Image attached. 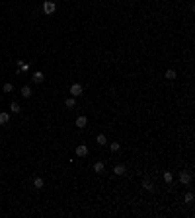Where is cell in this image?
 I'll list each match as a JSON object with an SVG mask.
<instances>
[{"mask_svg": "<svg viewBox=\"0 0 195 218\" xmlns=\"http://www.w3.org/2000/svg\"><path fill=\"white\" fill-rule=\"evenodd\" d=\"M180 181H182L184 185H189V183H191V173H189V171H180Z\"/></svg>", "mask_w": 195, "mask_h": 218, "instance_id": "cell-1", "label": "cell"}, {"mask_svg": "<svg viewBox=\"0 0 195 218\" xmlns=\"http://www.w3.org/2000/svg\"><path fill=\"white\" fill-rule=\"evenodd\" d=\"M55 8H57V6H55V2H51V0L43 2V12H45V14H53Z\"/></svg>", "mask_w": 195, "mask_h": 218, "instance_id": "cell-2", "label": "cell"}, {"mask_svg": "<svg viewBox=\"0 0 195 218\" xmlns=\"http://www.w3.org/2000/svg\"><path fill=\"white\" fill-rule=\"evenodd\" d=\"M70 94H72V98L80 96V94H82V86H80V84H72V86H70Z\"/></svg>", "mask_w": 195, "mask_h": 218, "instance_id": "cell-3", "label": "cell"}, {"mask_svg": "<svg viewBox=\"0 0 195 218\" xmlns=\"http://www.w3.org/2000/svg\"><path fill=\"white\" fill-rule=\"evenodd\" d=\"M76 156H80V158H84V156H88V148L84 146V144H80V146H76Z\"/></svg>", "mask_w": 195, "mask_h": 218, "instance_id": "cell-4", "label": "cell"}, {"mask_svg": "<svg viewBox=\"0 0 195 218\" xmlns=\"http://www.w3.org/2000/svg\"><path fill=\"white\" fill-rule=\"evenodd\" d=\"M86 123H88V119L82 115V117H78V119H76V127H78V129H84V127H86Z\"/></svg>", "mask_w": 195, "mask_h": 218, "instance_id": "cell-5", "label": "cell"}, {"mask_svg": "<svg viewBox=\"0 0 195 218\" xmlns=\"http://www.w3.org/2000/svg\"><path fill=\"white\" fill-rule=\"evenodd\" d=\"M104 169H106L104 162H96L94 164V171H96V173H104Z\"/></svg>", "mask_w": 195, "mask_h": 218, "instance_id": "cell-6", "label": "cell"}, {"mask_svg": "<svg viewBox=\"0 0 195 218\" xmlns=\"http://www.w3.org/2000/svg\"><path fill=\"white\" fill-rule=\"evenodd\" d=\"M43 80H45L43 72H35V74H33V82H35V84H41Z\"/></svg>", "mask_w": 195, "mask_h": 218, "instance_id": "cell-7", "label": "cell"}, {"mask_svg": "<svg viewBox=\"0 0 195 218\" xmlns=\"http://www.w3.org/2000/svg\"><path fill=\"white\" fill-rule=\"evenodd\" d=\"M33 187H35V189H43V179H41V177H35V179H33Z\"/></svg>", "mask_w": 195, "mask_h": 218, "instance_id": "cell-8", "label": "cell"}, {"mask_svg": "<svg viewBox=\"0 0 195 218\" xmlns=\"http://www.w3.org/2000/svg\"><path fill=\"white\" fill-rule=\"evenodd\" d=\"M10 109H12V113H20V111H22L20 103H16V101H12V103H10Z\"/></svg>", "mask_w": 195, "mask_h": 218, "instance_id": "cell-9", "label": "cell"}, {"mask_svg": "<svg viewBox=\"0 0 195 218\" xmlns=\"http://www.w3.org/2000/svg\"><path fill=\"white\" fill-rule=\"evenodd\" d=\"M10 121V115L8 113H0V125H6Z\"/></svg>", "mask_w": 195, "mask_h": 218, "instance_id": "cell-10", "label": "cell"}, {"mask_svg": "<svg viewBox=\"0 0 195 218\" xmlns=\"http://www.w3.org/2000/svg\"><path fill=\"white\" fill-rule=\"evenodd\" d=\"M22 96H23V98H29V96H31V88H29V86H23L22 88Z\"/></svg>", "mask_w": 195, "mask_h": 218, "instance_id": "cell-11", "label": "cell"}, {"mask_svg": "<svg viewBox=\"0 0 195 218\" xmlns=\"http://www.w3.org/2000/svg\"><path fill=\"white\" fill-rule=\"evenodd\" d=\"M96 142H98V144H100V146H104V144H106V142H108V140H106V134H98V138H96Z\"/></svg>", "mask_w": 195, "mask_h": 218, "instance_id": "cell-12", "label": "cell"}, {"mask_svg": "<svg viewBox=\"0 0 195 218\" xmlns=\"http://www.w3.org/2000/svg\"><path fill=\"white\" fill-rule=\"evenodd\" d=\"M113 171H115L117 175H123L127 169H125V165H115V169H113Z\"/></svg>", "mask_w": 195, "mask_h": 218, "instance_id": "cell-13", "label": "cell"}, {"mask_svg": "<svg viewBox=\"0 0 195 218\" xmlns=\"http://www.w3.org/2000/svg\"><path fill=\"white\" fill-rule=\"evenodd\" d=\"M65 105H66V107H74V105H76V99L74 98H68L65 101Z\"/></svg>", "mask_w": 195, "mask_h": 218, "instance_id": "cell-14", "label": "cell"}, {"mask_svg": "<svg viewBox=\"0 0 195 218\" xmlns=\"http://www.w3.org/2000/svg\"><path fill=\"white\" fill-rule=\"evenodd\" d=\"M166 78L168 80H176V70H166Z\"/></svg>", "mask_w": 195, "mask_h": 218, "instance_id": "cell-15", "label": "cell"}, {"mask_svg": "<svg viewBox=\"0 0 195 218\" xmlns=\"http://www.w3.org/2000/svg\"><path fill=\"white\" fill-rule=\"evenodd\" d=\"M172 179H174V175L170 173V171H166V173H164V181H166V183H172Z\"/></svg>", "mask_w": 195, "mask_h": 218, "instance_id": "cell-16", "label": "cell"}, {"mask_svg": "<svg viewBox=\"0 0 195 218\" xmlns=\"http://www.w3.org/2000/svg\"><path fill=\"white\" fill-rule=\"evenodd\" d=\"M184 201H185V203H193V193H185Z\"/></svg>", "mask_w": 195, "mask_h": 218, "instance_id": "cell-17", "label": "cell"}, {"mask_svg": "<svg viewBox=\"0 0 195 218\" xmlns=\"http://www.w3.org/2000/svg\"><path fill=\"white\" fill-rule=\"evenodd\" d=\"M142 187H144L146 191H152V189H154V187H152V183H150V181H142Z\"/></svg>", "mask_w": 195, "mask_h": 218, "instance_id": "cell-18", "label": "cell"}, {"mask_svg": "<svg viewBox=\"0 0 195 218\" xmlns=\"http://www.w3.org/2000/svg\"><path fill=\"white\" fill-rule=\"evenodd\" d=\"M109 148H111L113 152H117V150L121 148V144H119V142H111V146H109Z\"/></svg>", "mask_w": 195, "mask_h": 218, "instance_id": "cell-19", "label": "cell"}, {"mask_svg": "<svg viewBox=\"0 0 195 218\" xmlns=\"http://www.w3.org/2000/svg\"><path fill=\"white\" fill-rule=\"evenodd\" d=\"M2 90H4L6 94H10L12 90H14V86H12V84H4V88H2Z\"/></svg>", "mask_w": 195, "mask_h": 218, "instance_id": "cell-20", "label": "cell"}]
</instances>
